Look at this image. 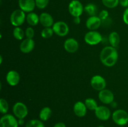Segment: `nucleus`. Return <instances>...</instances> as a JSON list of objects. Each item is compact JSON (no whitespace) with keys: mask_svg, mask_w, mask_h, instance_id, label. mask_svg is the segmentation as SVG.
<instances>
[{"mask_svg":"<svg viewBox=\"0 0 128 127\" xmlns=\"http://www.w3.org/2000/svg\"><path fill=\"white\" fill-rule=\"evenodd\" d=\"M118 59V52L115 47L106 46L100 54V60L106 67H112L116 64Z\"/></svg>","mask_w":128,"mask_h":127,"instance_id":"f257e3e1","label":"nucleus"},{"mask_svg":"<svg viewBox=\"0 0 128 127\" xmlns=\"http://www.w3.org/2000/svg\"><path fill=\"white\" fill-rule=\"evenodd\" d=\"M25 19H26L25 12H24L21 9H16L11 14L10 22L12 26L15 27H20L24 22Z\"/></svg>","mask_w":128,"mask_h":127,"instance_id":"f03ea898","label":"nucleus"},{"mask_svg":"<svg viewBox=\"0 0 128 127\" xmlns=\"http://www.w3.org/2000/svg\"><path fill=\"white\" fill-rule=\"evenodd\" d=\"M112 118L114 122L118 125H125L128 123V113L124 110H116L112 113Z\"/></svg>","mask_w":128,"mask_h":127,"instance_id":"7ed1b4c3","label":"nucleus"},{"mask_svg":"<svg viewBox=\"0 0 128 127\" xmlns=\"http://www.w3.org/2000/svg\"><path fill=\"white\" fill-rule=\"evenodd\" d=\"M84 7L78 0H72L68 6V11L71 15L74 17H80L82 15Z\"/></svg>","mask_w":128,"mask_h":127,"instance_id":"20e7f679","label":"nucleus"},{"mask_svg":"<svg viewBox=\"0 0 128 127\" xmlns=\"http://www.w3.org/2000/svg\"><path fill=\"white\" fill-rule=\"evenodd\" d=\"M102 37L101 34L96 31H90L85 34L84 41L88 44L94 46L100 44L102 41Z\"/></svg>","mask_w":128,"mask_h":127,"instance_id":"39448f33","label":"nucleus"},{"mask_svg":"<svg viewBox=\"0 0 128 127\" xmlns=\"http://www.w3.org/2000/svg\"><path fill=\"white\" fill-rule=\"evenodd\" d=\"M14 115L18 119H24L28 113V110L25 104L22 102H17L12 107Z\"/></svg>","mask_w":128,"mask_h":127,"instance_id":"423d86ee","label":"nucleus"},{"mask_svg":"<svg viewBox=\"0 0 128 127\" xmlns=\"http://www.w3.org/2000/svg\"><path fill=\"white\" fill-rule=\"evenodd\" d=\"M52 29L56 35L61 37L66 36L70 31L69 26L63 21H58L52 26Z\"/></svg>","mask_w":128,"mask_h":127,"instance_id":"0eeeda50","label":"nucleus"},{"mask_svg":"<svg viewBox=\"0 0 128 127\" xmlns=\"http://www.w3.org/2000/svg\"><path fill=\"white\" fill-rule=\"evenodd\" d=\"M18 121L13 115L5 114L0 120V127H18Z\"/></svg>","mask_w":128,"mask_h":127,"instance_id":"6e6552de","label":"nucleus"},{"mask_svg":"<svg viewBox=\"0 0 128 127\" xmlns=\"http://www.w3.org/2000/svg\"><path fill=\"white\" fill-rule=\"evenodd\" d=\"M91 85L96 90L101 91L106 88V82L102 76L97 75L93 76L91 78Z\"/></svg>","mask_w":128,"mask_h":127,"instance_id":"1a4fd4ad","label":"nucleus"},{"mask_svg":"<svg viewBox=\"0 0 128 127\" xmlns=\"http://www.w3.org/2000/svg\"><path fill=\"white\" fill-rule=\"evenodd\" d=\"M98 98L100 100L102 103L104 104H111L112 102H114V96L113 93L111 90L108 89H104L100 91L98 94Z\"/></svg>","mask_w":128,"mask_h":127,"instance_id":"9d476101","label":"nucleus"},{"mask_svg":"<svg viewBox=\"0 0 128 127\" xmlns=\"http://www.w3.org/2000/svg\"><path fill=\"white\" fill-rule=\"evenodd\" d=\"M111 114L110 110L105 106H98L95 110V115L100 120H108L111 117Z\"/></svg>","mask_w":128,"mask_h":127,"instance_id":"9b49d317","label":"nucleus"},{"mask_svg":"<svg viewBox=\"0 0 128 127\" xmlns=\"http://www.w3.org/2000/svg\"><path fill=\"white\" fill-rule=\"evenodd\" d=\"M102 21L98 16H90L87 19L86 26L90 31H96L101 26Z\"/></svg>","mask_w":128,"mask_h":127,"instance_id":"f8f14e48","label":"nucleus"},{"mask_svg":"<svg viewBox=\"0 0 128 127\" xmlns=\"http://www.w3.org/2000/svg\"><path fill=\"white\" fill-rule=\"evenodd\" d=\"M18 4L20 9L25 12H31L35 8V0H19Z\"/></svg>","mask_w":128,"mask_h":127,"instance_id":"ddd939ff","label":"nucleus"},{"mask_svg":"<svg viewBox=\"0 0 128 127\" xmlns=\"http://www.w3.org/2000/svg\"><path fill=\"white\" fill-rule=\"evenodd\" d=\"M35 42L32 39L26 38L21 42L20 44V51L24 54L30 53L34 48Z\"/></svg>","mask_w":128,"mask_h":127,"instance_id":"4468645a","label":"nucleus"},{"mask_svg":"<svg viewBox=\"0 0 128 127\" xmlns=\"http://www.w3.org/2000/svg\"><path fill=\"white\" fill-rule=\"evenodd\" d=\"M64 48L68 52L74 53L78 50L79 43L74 38L67 39L64 43Z\"/></svg>","mask_w":128,"mask_h":127,"instance_id":"2eb2a0df","label":"nucleus"},{"mask_svg":"<svg viewBox=\"0 0 128 127\" xmlns=\"http://www.w3.org/2000/svg\"><path fill=\"white\" fill-rule=\"evenodd\" d=\"M6 81L11 86H16L20 81V75L15 70H10L6 75Z\"/></svg>","mask_w":128,"mask_h":127,"instance_id":"dca6fc26","label":"nucleus"},{"mask_svg":"<svg viewBox=\"0 0 128 127\" xmlns=\"http://www.w3.org/2000/svg\"><path fill=\"white\" fill-rule=\"evenodd\" d=\"M40 22L44 27H51L54 24L52 16L48 12H42L40 16Z\"/></svg>","mask_w":128,"mask_h":127,"instance_id":"f3484780","label":"nucleus"},{"mask_svg":"<svg viewBox=\"0 0 128 127\" xmlns=\"http://www.w3.org/2000/svg\"><path fill=\"white\" fill-rule=\"evenodd\" d=\"M87 107L85 103L82 102H77L73 107V110L75 115L78 117H83L86 115L87 112Z\"/></svg>","mask_w":128,"mask_h":127,"instance_id":"a211bd4d","label":"nucleus"},{"mask_svg":"<svg viewBox=\"0 0 128 127\" xmlns=\"http://www.w3.org/2000/svg\"><path fill=\"white\" fill-rule=\"evenodd\" d=\"M26 21L30 26H36L40 22V16L34 12H30L26 16Z\"/></svg>","mask_w":128,"mask_h":127,"instance_id":"6ab92c4d","label":"nucleus"},{"mask_svg":"<svg viewBox=\"0 0 128 127\" xmlns=\"http://www.w3.org/2000/svg\"><path fill=\"white\" fill-rule=\"evenodd\" d=\"M109 41L111 44V46L116 48L120 42V36L119 34L115 31L111 32L109 36Z\"/></svg>","mask_w":128,"mask_h":127,"instance_id":"aec40b11","label":"nucleus"},{"mask_svg":"<svg viewBox=\"0 0 128 127\" xmlns=\"http://www.w3.org/2000/svg\"><path fill=\"white\" fill-rule=\"evenodd\" d=\"M52 114L51 108L48 107H45L41 110L40 112V120L42 121H47L50 119Z\"/></svg>","mask_w":128,"mask_h":127,"instance_id":"412c9836","label":"nucleus"},{"mask_svg":"<svg viewBox=\"0 0 128 127\" xmlns=\"http://www.w3.org/2000/svg\"><path fill=\"white\" fill-rule=\"evenodd\" d=\"M84 11L86 13L90 16H96V13H97L98 9L97 7L95 4L92 3L88 4L86 6L84 7Z\"/></svg>","mask_w":128,"mask_h":127,"instance_id":"4be33fe9","label":"nucleus"},{"mask_svg":"<svg viewBox=\"0 0 128 127\" xmlns=\"http://www.w3.org/2000/svg\"><path fill=\"white\" fill-rule=\"evenodd\" d=\"M85 105L87 107L88 109L90 110H96V108H98V103L96 101L94 98H88L85 100Z\"/></svg>","mask_w":128,"mask_h":127,"instance_id":"5701e85b","label":"nucleus"},{"mask_svg":"<svg viewBox=\"0 0 128 127\" xmlns=\"http://www.w3.org/2000/svg\"><path fill=\"white\" fill-rule=\"evenodd\" d=\"M12 34L15 39L17 40H22L24 37L25 33L23 30L20 27H16L13 30Z\"/></svg>","mask_w":128,"mask_h":127,"instance_id":"b1692460","label":"nucleus"},{"mask_svg":"<svg viewBox=\"0 0 128 127\" xmlns=\"http://www.w3.org/2000/svg\"><path fill=\"white\" fill-rule=\"evenodd\" d=\"M26 127H45L44 125L39 120H31L26 124Z\"/></svg>","mask_w":128,"mask_h":127,"instance_id":"393cba45","label":"nucleus"},{"mask_svg":"<svg viewBox=\"0 0 128 127\" xmlns=\"http://www.w3.org/2000/svg\"><path fill=\"white\" fill-rule=\"evenodd\" d=\"M102 2L106 7L108 8H114L120 3L119 0H102Z\"/></svg>","mask_w":128,"mask_h":127,"instance_id":"a878e982","label":"nucleus"},{"mask_svg":"<svg viewBox=\"0 0 128 127\" xmlns=\"http://www.w3.org/2000/svg\"><path fill=\"white\" fill-rule=\"evenodd\" d=\"M9 105L7 101L4 98L0 99V112L2 114H6L8 112Z\"/></svg>","mask_w":128,"mask_h":127,"instance_id":"bb28decb","label":"nucleus"},{"mask_svg":"<svg viewBox=\"0 0 128 127\" xmlns=\"http://www.w3.org/2000/svg\"><path fill=\"white\" fill-rule=\"evenodd\" d=\"M54 32L52 28L51 27H44V29L41 31V36L44 39H49L53 35Z\"/></svg>","mask_w":128,"mask_h":127,"instance_id":"cd10ccee","label":"nucleus"},{"mask_svg":"<svg viewBox=\"0 0 128 127\" xmlns=\"http://www.w3.org/2000/svg\"><path fill=\"white\" fill-rule=\"evenodd\" d=\"M50 0H35L36 6L39 9H44L48 5Z\"/></svg>","mask_w":128,"mask_h":127,"instance_id":"c85d7f7f","label":"nucleus"},{"mask_svg":"<svg viewBox=\"0 0 128 127\" xmlns=\"http://www.w3.org/2000/svg\"><path fill=\"white\" fill-rule=\"evenodd\" d=\"M25 35L26 38L32 39L34 36V30L31 27H28L25 31Z\"/></svg>","mask_w":128,"mask_h":127,"instance_id":"c756f323","label":"nucleus"},{"mask_svg":"<svg viewBox=\"0 0 128 127\" xmlns=\"http://www.w3.org/2000/svg\"><path fill=\"white\" fill-rule=\"evenodd\" d=\"M98 17L101 19V21L106 20L109 17V12L107 10H102L99 14Z\"/></svg>","mask_w":128,"mask_h":127,"instance_id":"7c9ffc66","label":"nucleus"},{"mask_svg":"<svg viewBox=\"0 0 128 127\" xmlns=\"http://www.w3.org/2000/svg\"><path fill=\"white\" fill-rule=\"evenodd\" d=\"M122 19H123V21L124 22V23L128 25V7L124 11Z\"/></svg>","mask_w":128,"mask_h":127,"instance_id":"2f4dec72","label":"nucleus"},{"mask_svg":"<svg viewBox=\"0 0 128 127\" xmlns=\"http://www.w3.org/2000/svg\"><path fill=\"white\" fill-rule=\"evenodd\" d=\"M120 4L122 7H128V0H119Z\"/></svg>","mask_w":128,"mask_h":127,"instance_id":"473e14b6","label":"nucleus"},{"mask_svg":"<svg viewBox=\"0 0 128 127\" xmlns=\"http://www.w3.org/2000/svg\"><path fill=\"white\" fill-rule=\"evenodd\" d=\"M53 127H66V125L62 122H58L54 125Z\"/></svg>","mask_w":128,"mask_h":127,"instance_id":"72a5a7b5","label":"nucleus"},{"mask_svg":"<svg viewBox=\"0 0 128 127\" xmlns=\"http://www.w3.org/2000/svg\"><path fill=\"white\" fill-rule=\"evenodd\" d=\"M73 22H74L76 24H79L81 22V19H80V17H74L73 19Z\"/></svg>","mask_w":128,"mask_h":127,"instance_id":"f704fd0d","label":"nucleus"},{"mask_svg":"<svg viewBox=\"0 0 128 127\" xmlns=\"http://www.w3.org/2000/svg\"><path fill=\"white\" fill-rule=\"evenodd\" d=\"M24 119H19L18 120V123L20 125H22L24 124Z\"/></svg>","mask_w":128,"mask_h":127,"instance_id":"c9c22d12","label":"nucleus"},{"mask_svg":"<svg viewBox=\"0 0 128 127\" xmlns=\"http://www.w3.org/2000/svg\"><path fill=\"white\" fill-rule=\"evenodd\" d=\"M2 56H0V63H1V64H2Z\"/></svg>","mask_w":128,"mask_h":127,"instance_id":"e433bc0d","label":"nucleus"},{"mask_svg":"<svg viewBox=\"0 0 128 127\" xmlns=\"http://www.w3.org/2000/svg\"><path fill=\"white\" fill-rule=\"evenodd\" d=\"M104 127V126H99V127Z\"/></svg>","mask_w":128,"mask_h":127,"instance_id":"4c0bfd02","label":"nucleus"},{"mask_svg":"<svg viewBox=\"0 0 128 127\" xmlns=\"http://www.w3.org/2000/svg\"></svg>","mask_w":128,"mask_h":127,"instance_id":"58836bf2","label":"nucleus"}]
</instances>
